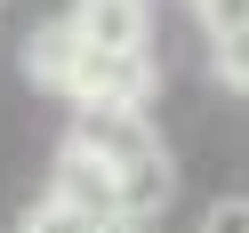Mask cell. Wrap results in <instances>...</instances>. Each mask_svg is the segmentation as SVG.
<instances>
[{
  "instance_id": "8",
  "label": "cell",
  "mask_w": 249,
  "mask_h": 233,
  "mask_svg": "<svg viewBox=\"0 0 249 233\" xmlns=\"http://www.w3.org/2000/svg\"><path fill=\"white\" fill-rule=\"evenodd\" d=\"M24 233H97V217H81V209H72V201H40V209H33V225H24Z\"/></svg>"
},
{
  "instance_id": "6",
  "label": "cell",
  "mask_w": 249,
  "mask_h": 233,
  "mask_svg": "<svg viewBox=\"0 0 249 233\" xmlns=\"http://www.w3.org/2000/svg\"><path fill=\"white\" fill-rule=\"evenodd\" d=\"M161 201H169V161H161V153H145V161L121 169V209H129V217H153Z\"/></svg>"
},
{
  "instance_id": "4",
  "label": "cell",
  "mask_w": 249,
  "mask_h": 233,
  "mask_svg": "<svg viewBox=\"0 0 249 233\" xmlns=\"http://www.w3.org/2000/svg\"><path fill=\"white\" fill-rule=\"evenodd\" d=\"M72 24H81V40H97V49H145L153 8L145 0H72Z\"/></svg>"
},
{
  "instance_id": "12",
  "label": "cell",
  "mask_w": 249,
  "mask_h": 233,
  "mask_svg": "<svg viewBox=\"0 0 249 233\" xmlns=\"http://www.w3.org/2000/svg\"><path fill=\"white\" fill-rule=\"evenodd\" d=\"M193 8H201V0H193Z\"/></svg>"
},
{
  "instance_id": "10",
  "label": "cell",
  "mask_w": 249,
  "mask_h": 233,
  "mask_svg": "<svg viewBox=\"0 0 249 233\" xmlns=\"http://www.w3.org/2000/svg\"><path fill=\"white\" fill-rule=\"evenodd\" d=\"M201 233H249V201H217Z\"/></svg>"
},
{
  "instance_id": "3",
  "label": "cell",
  "mask_w": 249,
  "mask_h": 233,
  "mask_svg": "<svg viewBox=\"0 0 249 233\" xmlns=\"http://www.w3.org/2000/svg\"><path fill=\"white\" fill-rule=\"evenodd\" d=\"M49 193H56V201H72L81 217H97V225H105V217H129V209H121V169L105 161V153L72 145V137H65V161H56Z\"/></svg>"
},
{
  "instance_id": "9",
  "label": "cell",
  "mask_w": 249,
  "mask_h": 233,
  "mask_svg": "<svg viewBox=\"0 0 249 233\" xmlns=\"http://www.w3.org/2000/svg\"><path fill=\"white\" fill-rule=\"evenodd\" d=\"M201 24H209V33H241V24H249V0H201Z\"/></svg>"
},
{
  "instance_id": "7",
  "label": "cell",
  "mask_w": 249,
  "mask_h": 233,
  "mask_svg": "<svg viewBox=\"0 0 249 233\" xmlns=\"http://www.w3.org/2000/svg\"><path fill=\"white\" fill-rule=\"evenodd\" d=\"M209 56H217V81L249 89V24L241 33H209Z\"/></svg>"
},
{
  "instance_id": "11",
  "label": "cell",
  "mask_w": 249,
  "mask_h": 233,
  "mask_svg": "<svg viewBox=\"0 0 249 233\" xmlns=\"http://www.w3.org/2000/svg\"><path fill=\"white\" fill-rule=\"evenodd\" d=\"M97 233H145V217H105Z\"/></svg>"
},
{
  "instance_id": "1",
  "label": "cell",
  "mask_w": 249,
  "mask_h": 233,
  "mask_svg": "<svg viewBox=\"0 0 249 233\" xmlns=\"http://www.w3.org/2000/svg\"><path fill=\"white\" fill-rule=\"evenodd\" d=\"M65 97L72 105H145L153 97V56L145 49H97V40H81V65H72Z\"/></svg>"
},
{
  "instance_id": "2",
  "label": "cell",
  "mask_w": 249,
  "mask_h": 233,
  "mask_svg": "<svg viewBox=\"0 0 249 233\" xmlns=\"http://www.w3.org/2000/svg\"><path fill=\"white\" fill-rule=\"evenodd\" d=\"M72 145H89L113 169H129V161H145V153H161V137L145 129V105H81V113H72Z\"/></svg>"
},
{
  "instance_id": "5",
  "label": "cell",
  "mask_w": 249,
  "mask_h": 233,
  "mask_svg": "<svg viewBox=\"0 0 249 233\" xmlns=\"http://www.w3.org/2000/svg\"><path fill=\"white\" fill-rule=\"evenodd\" d=\"M24 65H33L40 72V81H56V89H65L72 81V65H81V24H40V33H33V49H24Z\"/></svg>"
}]
</instances>
